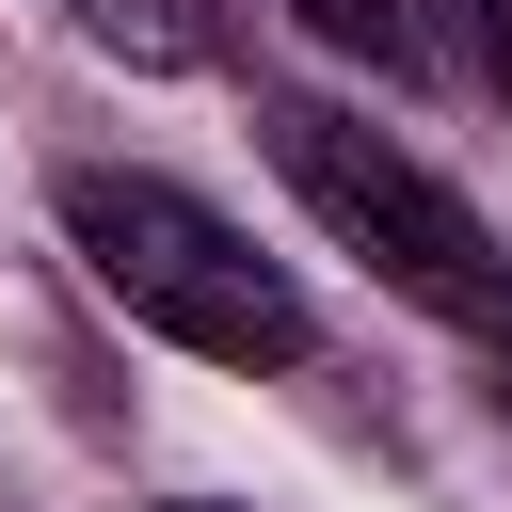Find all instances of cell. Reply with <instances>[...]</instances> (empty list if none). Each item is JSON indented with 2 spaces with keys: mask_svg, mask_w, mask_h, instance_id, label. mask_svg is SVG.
<instances>
[{
  "mask_svg": "<svg viewBox=\"0 0 512 512\" xmlns=\"http://www.w3.org/2000/svg\"><path fill=\"white\" fill-rule=\"evenodd\" d=\"M64 240H80V272L144 320V336H176V352H208V368H288L304 352V288L208 208V192H176V176H144V160H64Z\"/></svg>",
  "mask_w": 512,
  "mask_h": 512,
  "instance_id": "cell-1",
  "label": "cell"
},
{
  "mask_svg": "<svg viewBox=\"0 0 512 512\" xmlns=\"http://www.w3.org/2000/svg\"><path fill=\"white\" fill-rule=\"evenodd\" d=\"M272 128V160H288V192L400 288V304H432L448 336H512V256H496V224L416 160V144H384L368 112H336V96H272L256 112Z\"/></svg>",
  "mask_w": 512,
  "mask_h": 512,
  "instance_id": "cell-2",
  "label": "cell"
},
{
  "mask_svg": "<svg viewBox=\"0 0 512 512\" xmlns=\"http://www.w3.org/2000/svg\"><path fill=\"white\" fill-rule=\"evenodd\" d=\"M96 48H128V64H208L224 48V0H64Z\"/></svg>",
  "mask_w": 512,
  "mask_h": 512,
  "instance_id": "cell-3",
  "label": "cell"
},
{
  "mask_svg": "<svg viewBox=\"0 0 512 512\" xmlns=\"http://www.w3.org/2000/svg\"><path fill=\"white\" fill-rule=\"evenodd\" d=\"M320 16H336L352 48H384V32H400V0H320Z\"/></svg>",
  "mask_w": 512,
  "mask_h": 512,
  "instance_id": "cell-4",
  "label": "cell"
},
{
  "mask_svg": "<svg viewBox=\"0 0 512 512\" xmlns=\"http://www.w3.org/2000/svg\"><path fill=\"white\" fill-rule=\"evenodd\" d=\"M496 80H512V0H496Z\"/></svg>",
  "mask_w": 512,
  "mask_h": 512,
  "instance_id": "cell-5",
  "label": "cell"
},
{
  "mask_svg": "<svg viewBox=\"0 0 512 512\" xmlns=\"http://www.w3.org/2000/svg\"><path fill=\"white\" fill-rule=\"evenodd\" d=\"M176 512H208V496H176Z\"/></svg>",
  "mask_w": 512,
  "mask_h": 512,
  "instance_id": "cell-6",
  "label": "cell"
}]
</instances>
